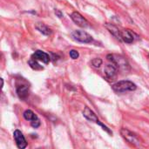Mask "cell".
Listing matches in <instances>:
<instances>
[{
  "label": "cell",
  "instance_id": "obj_1",
  "mask_svg": "<svg viewBox=\"0 0 149 149\" xmlns=\"http://www.w3.org/2000/svg\"><path fill=\"white\" fill-rule=\"evenodd\" d=\"M137 86L134 83L129 80H122L115 83L113 86V89L116 93H126V92H133L136 90Z\"/></svg>",
  "mask_w": 149,
  "mask_h": 149
},
{
  "label": "cell",
  "instance_id": "obj_2",
  "mask_svg": "<svg viewBox=\"0 0 149 149\" xmlns=\"http://www.w3.org/2000/svg\"><path fill=\"white\" fill-rule=\"evenodd\" d=\"M107 59L109 61H111L113 64H114L116 65V67L118 68V70L127 72V68L129 67V65H128L127 59L125 58H123L122 56L115 55V54H108Z\"/></svg>",
  "mask_w": 149,
  "mask_h": 149
},
{
  "label": "cell",
  "instance_id": "obj_3",
  "mask_svg": "<svg viewBox=\"0 0 149 149\" xmlns=\"http://www.w3.org/2000/svg\"><path fill=\"white\" fill-rule=\"evenodd\" d=\"M120 134H121L122 137H123L127 141H128L130 144H132V145H134V146H135V147H140V146H141V142L139 137H138L135 134H134L133 132L129 131V130L127 129V128H122V129L120 130Z\"/></svg>",
  "mask_w": 149,
  "mask_h": 149
},
{
  "label": "cell",
  "instance_id": "obj_4",
  "mask_svg": "<svg viewBox=\"0 0 149 149\" xmlns=\"http://www.w3.org/2000/svg\"><path fill=\"white\" fill-rule=\"evenodd\" d=\"M72 37L73 38V39H75L80 43H91L93 41V37L91 35H89L87 32H86L84 31H80V30H76V31H72Z\"/></svg>",
  "mask_w": 149,
  "mask_h": 149
},
{
  "label": "cell",
  "instance_id": "obj_5",
  "mask_svg": "<svg viewBox=\"0 0 149 149\" xmlns=\"http://www.w3.org/2000/svg\"><path fill=\"white\" fill-rule=\"evenodd\" d=\"M71 18L72 20L79 26L80 27H83V28H86L89 26V23L88 21L79 12L77 11H74L71 14Z\"/></svg>",
  "mask_w": 149,
  "mask_h": 149
},
{
  "label": "cell",
  "instance_id": "obj_6",
  "mask_svg": "<svg viewBox=\"0 0 149 149\" xmlns=\"http://www.w3.org/2000/svg\"><path fill=\"white\" fill-rule=\"evenodd\" d=\"M13 136L17 144V147L19 149H24L27 147V142L24 139V136L19 130H16L13 133Z\"/></svg>",
  "mask_w": 149,
  "mask_h": 149
},
{
  "label": "cell",
  "instance_id": "obj_7",
  "mask_svg": "<svg viewBox=\"0 0 149 149\" xmlns=\"http://www.w3.org/2000/svg\"><path fill=\"white\" fill-rule=\"evenodd\" d=\"M136 35L130 30H121L120 31V40L125 43L131 44L135 40Z\"/></svg>",
  "mask_w": 149,
  "mask_h": 149
},
{
  "label": "cell",
  "instance_id": "obj_8",
  "mask_svg": "<svg viewBox=\"0 0 149 149\" xmlns=\"http://www.w3.org/2000/svg\"><path fill=\"white\" fill-rule=\"evenodd\" d=\"M31 58L36 59L37 61H41V62H43L45 64H48L50 62V56L47 53H45V52H44L42 51H39V50L36 51L32 54Z\"/></svg>",
  "mask_w": 149,
  "mask_h": 149
},
{
  "label": "cell",
  "instance_id": "obj_9",
  "mask_svg": "<svg viewBox=\"0 0 149 149\" xmlns=\"http://www.w3.org/2000/svg\"><path fill=\"white\" fill-rule=\"evenodd\" d=\"M117 70H118V68L116 67V65L112 63V64H109V65H106V67L104 69V72H105V74H106L107 79H113L115 78V76L117 74Z\"/></svg>",
  "mask_w": 149,
  "mask_h": 149
},
{
  "label": "cell",
  "instance_id": "obj_10",
  "mask_svg": "<svg viewBox=\"0 0 149 149\" xmlns=\"http://www.w3.org/2000/svg\"><path fill=\"white\" fill-rule=\"evenodd\" d=\"M83 115H84V117H85L86 120H88L89 121H93V122H95V123H97V122L99 121V119H98V117L96 116V114H95L89 107H86L84 108Z\"/></svg>",
  "mask_w": 149,
  "mask_h": 149
},
{
  "label": "cell",
  "instance_id": "obj_11",
  "mask_svg": "<svg viewBox=\"0 0 149 149\" xmlns=\"http://www.w3.org/2000/svg\"><path fill=\"white\" fill-rule=\"evenodd\" d=\"M17 96L21 100L26 99L28 97V95H29V88H28V86H25V85L18 86L17 87Z\"/></svg>",
  "mask_w": 149,
  "mask_h": 149
},
{
  "label": "cell",
  "instance_id": "obj_12",
  "mask_svg": "<svg viewBox=\"0 0 149 149\" xmlns=\"http://www.w3.org/2000/svg\"><path fill=\"white\" fill-rule=\"evenodd\" d=\"M35 28L39 31L41 32L42 34L45 35V36H49L52 34V30L47 26L45 25V24H42V23H38L36 25H35Z\"/></svg>",
  "mask_w": 149,
  "mask_h": 149
},
{
  "label": "cell",
  "instance_id": "obj_13",
  "mask_svg": "<svg viewBox=\"0 0 149 149\" xmlns=\"http://www.w3.org/2000/svg\"><path fill=\"white\" fill-rule=\"evenodd\" d=\"M106 27L116 38L120 40V31L121 30H120L117 26H115L112 24H106Z\"/></svg>",
  "mask_w": 149,
  "mask_h": 149
},
{
  "label": "cell",
  "instance_id": "obj_14",
  "mask_svg": "<svg viewBox=\"0 0 149 149\" xmlns=\"http://www.w3.org/2000/svg\"><path fill=\"white\" fill-rule=\"evenodd\" d=\"M24 118L26 120H29V121H31V122L38 119V116H37L31 110H26V111L24 113Z\"/></svg>",
  "mask_w": 149,
  "mask_h": 149
},
{
  "label": "cell",
  "instance_id": "obj_15",
  "mask_svg": "<svg viewBox=\"0 0 149 149\" xmlns=\"http://www.w3.org/2000/svg\"><path fill=\"white\" fill-rule=\"evenodd\" d=\"M28 63H29V65H30L32 69H34V70H43V66H41V65L37 62L36 59L31 58V60H29Z\"/></svg>",
  "mask_w": 149,
  "mask_h": 149
},
{
  "label": "cell",
  "instance_id": "obj_16",
  "mask_svg": "<svg viewBox=\"0 0 149 149\" xmlns=\"http://www.w3.org/2000/svg\"><path fill=\"white\" fill-rule=\"evenodd\" d=\"M92 65L94 67L99 68L102 65V59L101 58H94V59L92 60Z\"/></svg>",
  "mask_w": 149,
  "mask_h": 149
},
{
  "label": "cell",
  "instance_id": "obj_17",
  "mask_svg": "<svg viewBox=\"0 0 149 149\" xmlns=\"http://www.w3.org/2000/svg\"><path fill=\"white\" fill-rule=\"evenodd\" d=\"M69 54H70V57L72 59H77L79 57V52L76 50H71L70 52H69Z\"/></svg>",
  "mask_w": 149,
  "mask_h": 149
},
{
  "label": "cell",
  "instance_id": "obj_18",
  "mask_svg": "<svg viewBox=\"0 0 149 149\" xmlns=\"http://www.w3.org/2000/svg\"><path fill=\"white\" fill-rule=\"evenodd\" d=\"M31 127H34V128L38 127L40 126V120H39V119H38V120H36L31 121Z\"/></svg>",
  "mask_w": 149,
  "mask_h": 149
},
{
  "label": "cell",
  "instance_id": "obj_19",
  "mask_svg": "<svg viewBox=\"0 0 149 149\" xmlns=\"http://www.w3.org/2000/svg\"><path fill=\"white\" fill-rule=\"evenodd\" d=\"M97 124H98V125H100V126H101V127H102V128H103L104 130H106V131H107V132L108 134H113V133L111 132V130H110V129H109V128H108L107 127H106L105 125H103V124H102V123H101V122H100V120H99V121L97 122Z\"/></svg>",
  "mask_w": 149,
  "mask_h": 149
},
{
  "label": "cell",
  "instance_id": "obj_20",
  "mask_svg": "<svg viewBox=\"0 0 149 149\" xmlns=\"http://www.w3.org/2000/svg\"><path fill=\"white\" fill-rule=\"evenodd\" d=\"M55 14L58 17H63V13L59 10H57V9H55Z\"/></svg>",
  "mask_w": 149,
  "mask_h": 149
}]
</instances>
